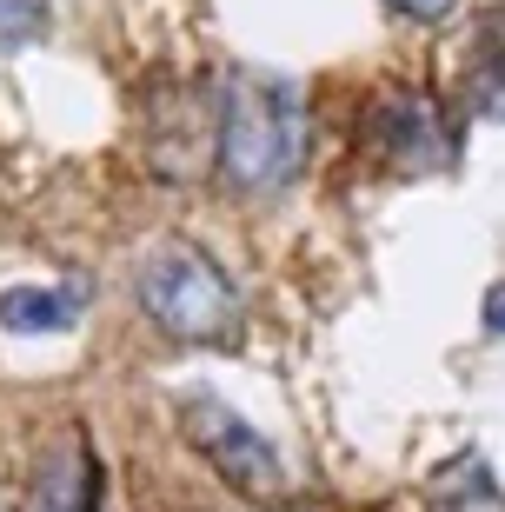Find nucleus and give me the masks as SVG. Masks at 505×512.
Returning <instances> with one entry per match:
<instances>
[{
  "label": "nucleus",
  "instance_id": "1",
  "mask_svg": "<svg viewBox=\"0 0 505 512\" xmlns=\"http://www.w3.org/2000/svg\"><path fill=\"white\" fill-rule=\"evenodd\" d=\"M313 147L306 87L286 74H226L220 94V133H213V167L240 200H273L300 180Z\"/></svg>",
  "mask_w": 505,
  "mask_h": 512
},
{
  "label": "nucleus",
  "instance_id": "10",
  "mask_svg": "<svg viewBox=\"0 0 505 512\" xmlns=\"http://www.w3.org/2000/svg\"><path fill=\"white\" fill-rule=\"evenodd\" d=\"M479 320H486L492 340H505V280H492V286H486V306H479Z\"/></svg>",
  "mask_w": 505,
  "mask_h": 512
},
{
  "label": "nucleus",
  "instance_id": "6",
  "mask_svg": "<svg viewBox=\"0 0 505 512\" xmlns=\"http://www.w3.org/2000/svg\"><path fill=\"white\" fill-rule=\"evenodd\" d=\"M80 313H87V286H7L0 293V333H20V340H40V333H74Z\"/></svg>",
  "mask_w": 505,
  "mask_h": 512
},
{
  "label": "nucleus",
  "instance_id": "7",
  "mask_svg": "<svg viewBox=\"0 0 505 512\" xmlns=\"http://www.w3.org/2000/svg\"><path fill=\"white\" fill-rule=\"evenodd\" d=\"M426 499L432 506H446V512H459V506H492L499 499V486H492V473H486V459L479 453H466V459H452L446 473L426 486Z\"/></svg>",
  "mask_w": 505,
  "mask_h": 512
},
{
  "label": "nucleus",
  "instance_id": "2",
  "mask_svg": "<svg viewBox=\"0 0 505 512\" xmlns=\"http://www.w3.org/2000/svg\"><path fill=\"white\" fill-rule=\"evenodd\" d=\"M133 300L153 320V333L187 340V346H213L240 326V286L226 280V266L213 253H200L193 240H167V247L140 253Z\"/></svg>",
  "mask_w": 505,
  "mask_h": 512
},
{
  "label": "nucleus",
  "instance_id": "3",
  "mask_svg": "<svg viewBox=\"0 0 505 512\" xmlns=\"http://www.w3.org/2000/svg\"><path fill=\"white\" fill-rule=\"evenodd\" d=\"M180 426L187 439L206 453V466L246 499H286V466L273 453V439L253 426L246 413H233L220 393H180Z\"/></svg>",
  "mask_w": 505,
  "mask_h": 512
},
{
  "label": "nucleus",
  "instance_id": "5",
  "mask_svg": "<svg viewBox=\"0 0 505 512\" xmlns=\"http://www.w3.org/2000/svg\"><path fill=\"white\" fill-rule=\"evenodd\" d=\"M373 140H379L386 160H399V167H439V160H446V127H439V114H432V100L406 94V87L379 94Z\"/></svg>",
  "mask_w": 505,
  "mask_h": 512
},
{
  "label": "nucleus",
  "instance_id": "8",
  "mask_svg": "<svg viewBox=\"0 0 505 512\" xmlns=\"http://www.w3.org/2000/svg\"><path fill=\"white\" fill-rule=\"evenodd\" d=\"M47 20H54V7H47V0H0V54L34 47V40L47 34Z\"/></svg>",
  "mask_w": 505,
  "mask_h": 512
},
{
  "label": "nucleus",
  "instance_id": "4",
  "mask_svg": "<svg viewBox=\"0 0 505 512\" xmlns=\"http://www.w3.org/2000/svg\"><path fill=\"white\" fill-rule=\"evenodd\" d=\"M100 499H107V479H100L94 439H87V426H67V433L40 453L27 512H100Z\"/></svg>",
  "mask_w": 505,
  "mask_h": 512
},
{
  "label": "nucleus",
  "instance_id": "9",
  "mask_svg": "<svg viewBox=\"0 0 505 512\" xmlns=\"http://www.w3.org/2000/svg\"><path fill=\"white\" fill-rule=\"evenodd\" d=\"M393 14L419 20V27H439V20H452V14H459V0H393Z\"/></svg>",
  "mask_w": 505,
  "mask_h": 512
}]
</instances>
